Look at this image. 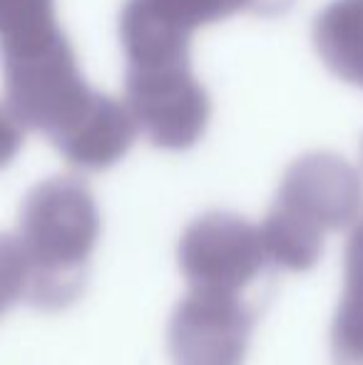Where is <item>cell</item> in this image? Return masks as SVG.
<instances>
[{
	"label": "cell",
	"instance_id": "11",
	"mask_svg": "<svg viewBox=\"0 0 363 365\" xmlns=\"http://www.w3.org/2000/svg\"><path fill=\"white\" fill-rule=\"evenodd\" d=\"M239 13H257V15H281L294 5V0H234Z\"/></svg>",
	"mask_w": 363,
	"mask_h": 365
},
{
	"label": "cell",
	"instance_id": "5",
	"mask_svg": "<svg viewBox=\"0 0 363 365\" xmlns=\"http://www.w3.org/2000/svg\"><path fill=\"white\" fill-rule=\"evenodd\" d=\"M269 266L259 226L237 214H202L182 234L180 269L189 289L244 293Z\"/></svg>",
	"mask_w": 363,
	"mask_h": 365
},
{
	"label": "cell",
	"instance_id": "2",
	"mask_svg": "<svg viewBox=\"0 0 363 365\" xmlns=\"http://www.w3.org/2000/svg\"><path fill=\"white\" fill-rule=\"evenodd\" d=\"M20 246L28 261V296L35 308L58 311L83 293L100 212L90 187L75 177H53L28 192L20 209Z\"/></svg>",
	"mask_w": 363,
	"mask_h": 365
},
{
	"label": "cell",
	"instance_id": "3",
	"mask_svg": "<svg viewBox=\"0 0 363 365\" xmlns=\"http://www.w3.org/2000/svg\"><path fill=\"white\" fill-rule=\"evenodd\" d=\"M361 207V177L344 157L331 152L299 157L286 169L274 207L259 226L269 264L286 271L314 269L324 236L354 226Z\"/></svg>",
	"mask_w": 363,
	"mask_h": 365
},
{
	"label": "cell",
	"instance_id": "10",
	"mask_svg": "<svg viewBox=\"0 0 363 365\" xmlns=\"http://www.w3.org/2000/svg\"><path fill=\"white\" fill-rule=\"evenodd\" d=\"M23 147V127L8 112V107H0V169L13 162V157Z\"/></svg>",
	"mask_w": 363,
	"mask_h": 365
},
{
	"label": "cell",
	"instance_id": "8",
	"mask_svg": "<svg viewBox=\"0 0 363 365\" xmlns=\"http://www.w3.org/2000/svg\"><path fill=\"white\" fill-rule=\"evenodd\" d=\"M334 365H363V221L354 226L344 256V293L331 326Z\"/></svg>",
	"mask_w": 363,
	"mask_h": 365
},
{
	"label": "cell",
	"instance_id": "6",
	"mask_svg": "<svg viewBox=\"0 0 363 365\" xmlns=\"http://www.w3.org/2000/svg\"><path fill=\"white\" fill-rule=\"evenodd\" d=\"M257 311L244 293L189 289L167 331L175 365H242Z\"/></svg>",
	"mask_w": 363,
	"mask_h": 365
},
{
	"label": "cell",
	"instance_id": "4",
	"mask_svg": "<svg viewBox=\"0 0 363 365\" xmlns=\"http://www.w3.org/2000/svg\"><path fill=\"white\" fill-rule=\"evenodd\" d=\"M234 13H239L234 0H125L120 13L125 85L194 80L192 35Z\"/></svg>",
	"mask_w": 363,
	"mask_h": 365
},
{
	"label": "cell",
	"instance_id": "1",
	"mask_svg": "<svg viewBox=\"0 0 363 365\" xmlns=\"http://www.w3.org/2000/svg\"><path fill=\"white\" fill-rule=\"evenodd\" d=\"M0 68L8 112L73 167L105 172L135 145V117L88 85L55 0H0Z\"/></svg>",
	"mask_w": 363,
	"mask_h": 365
},
{
	"label": "cell",
	"instance_id": "7",
	"mask_svg": "<svg viewBox=\"0 0 363 365\" xmlns=\"http://www.w3.org/2000/svg\"><path fill=\"white\" fill-rule=\"evenodd\" d=\"M314 45L331 73L363 90V0H331L316 15Z\"/></svg>",
	"mask_w": 363,
	"mask_h": 365
},
{
	"label": "cell",
	"instance_id": "9",
	"mask_svg": "<svg viewBox=\"0 0 363 365\" xmlns=\"http://www.w3.org/2000/svg\"><path fill=\"white\" fill-rule=\"evenodd\" d=\"M28 261L18 236L0 234V316L28 296Z\"/></svg>",
	"mask_w": 363,
	"mask_h": 365
}]
</instances>
